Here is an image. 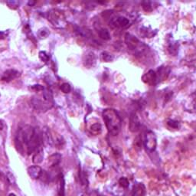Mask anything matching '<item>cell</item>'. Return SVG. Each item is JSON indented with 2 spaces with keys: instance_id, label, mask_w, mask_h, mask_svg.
<instances>
[{
  "instance_id": "obj_31",
  "label": "cell",
  "mask_w": 196,
  "mask_h": 196,
  "mask_svg": "<svg viewBox=\"0 0 196 196\" xmlns=\"http://www.w3.org/2000/svg\"><path fill=\"white\" fill-rule=\"evenodd\" d=\"M8 196H16V195H15V194H13V193H11V194H9V195Z\"/></svg>"
},
{
  "instance_id": "obj_25",
  "label": "cell",
  "mask_w": 196,
  "mask_h": 196,
  "mask_svg": "<svg viewBox=\"0 0 196 196\" xmlns=\"http://www.w3.org/2000/svg\"><path fill=\"white\" fill-rule=\"evenodd\" d=\"M6 176H7V178H8V181H9L10 183H11V184H14V183L15 182V177H14V175H12L11 172H8V173L7 174Z\"/></svg>"
},
{
  "instance_id": "obj_6",
  "label": "cell",
  "mask_w": 196,
  "mask_h": 196,
  "mask_svg": "<svg viewBox=\"0 0 196 196\" xmlns=\"http://www.w3.org/2000/svg\"><path fill=\"white\" fill-rule=\"evenodd\" d=\"M139 126H140V121H139L137 114L135 113H132L130 115V117H129V130L132 132H136L139 130Z\"/></svg>"
},
{
  "instance_id": "obj_26",
  "label": "cell",
  "mask_w": 196,
  "mask_h": 196,
  "mask_svg": "<svg viewBox=\"0 0 196 196\" xmlns=\"http://www.w3.org/2000/svg\"><path fill=\"white\" fill-rule=\"evenodd\" d=\"M7 4L8 5V6L11 7V8H12V7L15 5V8H17V7L18 6V5H19V3H18V2H16V1H8V2H6ZM14 8V7H13Z\"/></svg>"
},
{
  "instance_id": "obj_5",
  "label": "cell",
  "mask_w": 196,
  "mask_h": 196,
  "mask_svg": "<svg viewBox=\"0 0 196 196\" xmlns=\"http://www.w3.org/2000/svg\"><path fill=\"white\" fill-rule=\"evenodd\" d=\"M125 43H126L128 48L130 49V50H135L139 46V41L134 35L129 34V33H126L125 34Z\"/></svg>"
},
{
  "instance_id": "obj_15",
  "label": "cell",
  "mask_w": 196,
  "mask_h": 196,
  "mask_svg": "<svg viewBox=\"0 0 196 196\" xmlns=\"http://www.w3.org/2000/svg\"><path fill=\"white\" fill-rule=\"evenodd\" d=\"M98 34L100 36V38L102 39L107 41L110 39V34L106 28H101L98 31Z\"/></svg>"
},
{
  "instance_id": "obj_12",
  "label": "cell",
  "mask_w": 196,
  "mask_h": 196,
  "mask_svg": "<svg viewBox=\"0 0 196 196\" xmlns=\"http://www.w3.org/2000/svg\"><path fill=\"white\" fill-rule=\"evenodd\" d=\"M61 160V155L59 153H54L48 158V164L50 167H54L58 165Z\"/></svg>"
},
{
  "instance_id": "obj_18",
  "label": "cell",
  "mask_w": 196,
  "mask_h": 196,
  "mask_svg": "<svg viewBox=\"0 0 196 196\" xmlns=\"http://www.w3.org/2000/svg\"><path fill=\"white\" fill-rule=\"evenodd\" d=\"M142 6L143 10H145V11H151L152 10L151 2H149V1H143V2H142Z\"/></svg>"
},
{
  "instance_id": "obj_13",
  "label": "cell",
  "mask_w": 196,
  "mask_h": 196,
  "mask_svg": "<svg viewBox=\"0 0 196 196\" xmlns=\"http://www.w3.org/2000/svg\"><path fill=\"white\" fill-rule=\"evenodd\" d=\"M65 194V181L62 174L59 175V185H58V195L64 196Z\"/></svg>"
},
{
  "instance_id": "obj_8",
  "label": "cell",
  "mask_w": 196,
  "mask_h": 196,
  "mask_svg": "<svg viewBox=\"0 0 196 196\" xmlns=\"http://www.w3.org/2000/svg\"><path fill=\"white\" fill-rule=\"evenodd\" d=\"M18 76H19V72L18 70H15V69H9V70H7L4 72L3 75L2 76L1 79L4 81L9 82L11 80L18 77Z\"/></svg>"
},
{
  "instance_id": "obj_1",
  "label": "cell",
  "mask_w": 196,
  "mask_h": 196,
  "mask_svg": "<svg viewBox=\"0 0 196 196\" xmlns=\"http://www.w3.org/2000/svg\"><path fill=\"white\" fill-rule=\"evenodd\" d=\"M103 121L108 132L112 136L118 135L121 129V119L117 112L113 109H105L102 113Z\"/></svg>"
},
{
  "instance_id": "obj_24",
  "label": "cell",
  "mask_w": 196,
  "mask_h": 196,
  "mask_svg": "<svg viewBox=\"0 0 196 196\" xmlns=\"http://www.w3.org/2000/svg\"><path fill=\"white\" fill-rule=\"evenodd\" d=\"M93 54H92V55H88L87 56V57L86 58V60H85V65L87 64V63H90V64H89V66H90V64H93V61H94V57H93Z\"/></svg>"
},
{
  "instance_id": "obj_2",
  "label": "cell",
  "mask_w": 196,
  "mask_h": 196,
  "mask_svg": "<svg viewBox=\"0 0 196 196\" xmlns=\"http://www.w3.org/2000/svg\"><path fill=\"white\" fill-rule=\"evenodd\" d=\"M48 20L52 23L54 26L60 28L64 24V19L63 14L58 10H51L48 13Z\"/></svg>"
},
{
  "instance_id": "obj_9",
  "label": "cell",
  "mask_w": 196,
  "mask_h": 196,
  "mask_svg": "<svg viewBox=\"0 0 196 196\" xmlns=\"http://www.w3.org/2000/svg\"><path fill=\"white\" fill-rule=\"evenodd\" d=\"M31 103H32V106L37 110H47V109L51 107V106H49L51 103H49V102L43 103L38 98H34V99H32L31 100Z\"/></svg>"
},
{
  "instance_id": "obj_3",
  "label": "cell",
  "mask_w": 196,
  "mask_h": 196,
  "mask_svg": "<svg viewBox=\"0 0 196 196\" xmlns=\"http://www.w3.org/2000/svg\"><path fill=\"white\" fill-rule=\"evenodd\" d=\"M144 145L149 151H154L157 145V139L155 133L152 131H147L144 139Z\"/></svg>"
},
{
  "instance_id": "obj_20",
  "label": "cell",
  "mask_w": 196,
  "mask_h": 196,
  "mask_svg": "<svg viewBox=\"0 0 196 196\" xmlns=\"http://www.w3.org/2000/svg\"><path fill=\"white\" fill-rule=\"evenodd\" d=\"M60 90L61 91L64 92V93H68L70 92V90H71V87H70V84L67 83H64L61 86H60Z\"/></svg>"
},
{
  "instance_id": "obj_28",
  "label": "cell",
  "mask_w": 196,
  "mask_h": 196,
  "mask_svg": "<svg viewBox=\"0 0 196 196\" xmlns=\"http://www.w3.org/2000/svg\"><path fill=\"white\" fill-rule=\"evenodd\" d=\"M5 37V34L2 31H0V39H3Z\"/></svg>"
},
{
  "instance_id": "obj_14",
  "label": "cell",
  "mask_w": 196,
  "mask_h": 196,
  "mask_svg": "<svg viewBox=\"0 0 196 196\" xmlns=\"http://www.w3.org/2000/svg\"><path fill=\"white\" fill-rule=\"evenodd\" d=\"M43 158H44V152H43V149H38V150H37V152L33 155L32 161L34 163L38 164L42 162Z\"/></svg>"
},
{
  "instance_id": "obj_29",
  "label": "cell",
  "mask_w": 196,
  "mask_h": 196,
  "mask_svg": "<svg viewBox=\"0 0 196 196\" xmlns=\"http://www.w3.org/2000/svg\"><path fill=\"white\" fill-rule=\"evenodd\" d=\"M3 127H4L3 122H2V120H1V119H0V130H2V129H3Z\"/></svg>"
},
{
  "instance_id": "obj_7",
  "label": "cell",
  "mask_w": 196,
  "mask_h": 196,
  "mask_svg": "<svg viewBox=\"0 0 196 196\" xmlns=\"http://www.w3.org/2000/svg\"><path fill=\"white\" fill-rule=\"evenodd\" d=\"M42 169L38 165H33L28 168V174L33 179H38L41 178L42 174Z\"/></svg>"
},
{
  "instance_id": "obj_21",
  "label": "cell",
  "mask_w": 196,
  "mask_h": 196,
  "mask_svg": "<svg viewBox=\"0 0 196 196\" xmlns=\"http://www.w3.org/2000/svg\"><path fill=\"white\" fill-rule=\"evenodd\" d=\"M38 55H39L40 59H41L42 61H44V62H47L49 58H50L49 55L45 52V51H40Z\"/></svg>"
},
{
  "instance_id": "obj_17",
  "label": "cell",
  "mask_w": 196,
  "mask_h": 196,
  "mask_svg": "<svg viewBox=\"0 0 196 196\" xmlns=\"http://www.w3.org/2000/svg\"><path fill=\"white\" fill-rule=\"evenodd\" d=\"M49 34H50V32H49L48 29L46 28H42L38 31V36L40 37V38H47V36L49 35Z\"/></svg>"
},
{
  "instance_id": "obj_30",
  "label": "cell",
  "mask_w": 196,
  "mask_h": 196,
  "mask_svg": "<svg viewBox=\"0 0 196 196\" xmlns=\"http://www.w3.org/2000/svg\"><path fill=\"white\" fill-rule=\"evenodd\" d=\"M28 5H30V6H32V5H34V4H35V2H33V1H29V2H28Z\"/></svg>"
},
{
  "instance_id": "obj_10",
  "label": "cell",
  "mask_w": 196,
  "mask_h": 196,
  "mask_svg": "<svg viewBox=\"0 0 196 196\" xmlns=\"http://www.w3.org/2000/svg\"><path fill=\"white\" fill-rule=\"evenodd\" d=\"M156 79L157 74L154 70H150L144 74V76L142 77V81L144 83L152 84V83H155L156 82Z\"/></svg>"
},
{
  "instance_id": "obj_11",
  "label": "cell",
  "mask_w": 196,
  "mask_h": 196,
  "mask_svg": "<svg viewBox=\"0 0 196 196\" xmlns=\"http://www.w3.org/2000/svg\"><path fill=\"white\" fill-rule=\"evenodd\" d=\"M133 196H145V188L142 183H136L134 185L132 190Z\"/></svg>"
},
{
  "instance_id": "obj_22",
  "label": "cell",
  "mask_w": 196,
  "mask_h": 196,
  "mask_svg": "<svg viewBox=\"0 0 196 196\" xmlns=\"http://www.w3.org/2000/svg\"><path fill=\"white\" fill-rule=\"evenodd\" d=\"M102 58H103V60L108 61V62H109V61H111L113 60V57L107 52H103V54H102Z\"/></svg>"
},
{
  "instance_id": "obj_19",
  "label": "cell",
  "mask_w": 196,
  "mask_h": 196,
  "mask_svg": "<svg viewBox=\"0 0 196 196\" xmlns=\"http://www.w3.org/2000/svg\"><path fill=\"white\" fill-rule=\"evenodd\" d=\"M119 185L122 188H127L129 186V181L125 177H121L119 180Z\"/></svg>"
},
{
  "instance_id": "obj_27",
  "label": "cell",
  "mask_w": 196,
  "mask_h": 196,
  "mask_svg": "<svg viewBox=\"0 0 196 196\" xmlns=\"http://www.w3.org/2000/svg\"><path fill=\"white\" fill-rule=\"evenodd\" d=\"M32 88L34 89L35 90H37V91H38V90H44V87H43L42 86H41V85H39V84L33 85Z\"/></svg>"
},
{
  "instance_id": "obj_4",
  "label": "cell",
  "mask_w": 196,
  "mask_h": 196,
  "mask_svg": "<svg viewBox=\"0 0 196 196\" xmlns=\"http://www.w3.org/2000/svg\"><path fill=\"white\" fill-rule=\"evenodd\" d=\"M110 24L114 28H125L129 25V20L126 17L119 15L112 18L110 21Z\"/></svg>"
},
{
  "instance_id": "obj_23",
  "label": "cell",
  "mask_w": 196,
  "mask_h": 196,
  "mask_svg": "<svg viewBox=\"0 0 196 196\" xmlns=\"http://www.w3.org/2000/svg\"><path fill=\"white\" fill-rule=\"evenodd\" d=\"M168 125L172 128H178V123L177 121L173 120V119H169L168 121Z\"/></svg>"
},
{
  "instance_id": "obj_16",
  "label": "cell",
  "mask_w": 196,
  "mask_h": 196,
  "mask_svg": "<svg viewBox=\"0 0 196 196\" xmlns=\"http://www.w3.org/2000/svg\"><path fill=\"white\" fill-rule=\"evenodd\" d=\"M90 132L93 134H98L101 132L102 126L100 123H94V124L92 125L90 128Z\"/></svg>"
}]
</instances>
